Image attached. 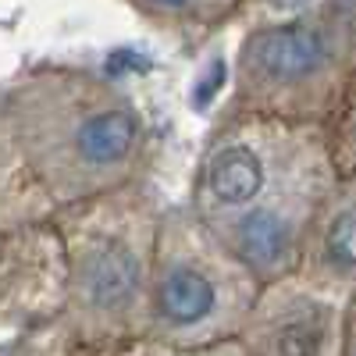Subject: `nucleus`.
I'll return each instance as SVG.
<instances>
[{"label":"nucleus","instance_id":"obj_1","mask_svg":"<svg viewBox=\"0 0 356 356\" xmlns=\"http://www.w3.org/2000/svg\"><path fill=\"white\" fill-rule=\"evenodd\" d=\"M146 164L150 122L107 75L40 65L0 89V232L132 186Z\"/></svg>","mask_w":356,"mask_h":356},{"label":"nucleus","instance_id":"obj_2","mask_svg":"<svg viewBox=\"0 0 356 356\" xmlns=\"http://www.w3.org/2000/svg\"><path fill=\"white\" fill-rule=\"evenodd\" d=\"M335 178L328 129L218 111L186 207L260 282H275L296 275Z\"/></svg>","mask_w":356,"mask_h":356},{"label":"nucleus","instance_id":"obj_3","mask_svg":"<svg viewBox=\"0 0 356 356\" xmlns=\"http://www.w3.org/2000/svg\"><path fill=\"white\" fill-rule=\"evenodd\" d=\"M164 203L146 178L57 214L65 300L47 328L18 339L11 356H100L146 342V307Z\"/></svg>","mask_w":356,"mask_h":356},{"label":"nucleus","instance_id":"obj_4","mask_svg":"<svg viewBox=\"0 0 356 356\" xmlns=\"http://www.w3.org/2000/svg\"><path fill=\"white\" fill-rule=\"evenodd\" d=\"M356 86V0H321L289 22L246 29L221 111L328 129Z\"/></svg>","mask_w":356,"mask_h":356},{"label":"nucleus","instance_id":"obj_5","mask_svg":"<svg viewBox=\"0 0 356 356\" xmlns=\"http://www.w3.org/2000/svg\"><path fill=\"white\" fill-rule=\"evenodd\" d=\"M264 282L207 232L189 207H164L150 275L146 342L211 349L235 342Z\"/></svg>","mask_w":356,"mask_h":356},{"label":"nucleus","instance_id":"obj_6","mask_svg":"<svg viewBox=\"0 0 356 356\" xmlns=\"http://www.w3.org/2000/svg\"><path fill=\"white\" fill-rule=\"evenodd\" d=\"M342 307L303 275L264 282L239 346L246 356H342Z\"/></svg>","mask_w":356,"mask_h":356},{"label":"nucleus","instance_id":"obj_7","mask_svg":"<svg viewBox=\"0 0 356 356\" xmlns=\"http://www.w3.org/2000/svg\"><path fill=\"white\" fill-rule=\"evenodd\" d=\"M65 246L54 221L0 232V324L29 335L61 314Z\"/></svg>","mask_w":356,"mask_h":356},{"label":"nucleus","instance_id":"obj_8","mask_svg":"<svg viewBox=\"0 0 356 356\" xmlns=\"http://www.w3.org/2000/svg\"><path fill=\"white\" fill-rule=\"evenodd\" d=\"M296 275L339 300L356 292V171L335 178L310 225Z\"/></svg>","mask_w":356,"mask_h":356},{"label":"nucleus","instance_id":"obj_9","mask_svg":"<svg viewBox=\"0 0 356 356\" xmlns=\"http://www.w3.org/2000/svg\"><path fill=\"white\" fill-rule=\"evenodd\" d=\"M122 4L161 33L182 43H200L235 22L243 0H122Z\"/></svg>","mask_w":356,"mask_h":356},{"label":"nucleus","instance_id":"obj_10","mask_svg":"<svg viewBox=\"0 0 356 356\" xmlns=\"http://www.w3.org/2000/svg\"><path fill=\"white\" fill-rule=\"evenodd\" d=\"M328 146H332V161L339 175L356 171V86L346 97L342 111L335 114V122L328 125Z\"/></svg>","mask_w":356,"mask_h":356},{"label":"nucleus","instance_id":"obj_11","mask_svg":"<svg viewBox=\"0 0 356 356\" xmlns=\"http://www.w3.org/2000/svg\"><path fill=\"white\" fill-rule=\"evenodd\" d=\"M317 4L321 0H243L239 11H235V22H243V29L275 25V22H289L296 15H303Z\"/></svg>","mask_w":356,"mask_h":356},{"label":"nucleus","instance_id":"obj_12","mask_svg":"<svg viewBox=\"0 0 356 356\" xmlns=\"http://www.w3.org/2000/svg\"><path fill=\"white\" fill-rule=\"evenodd\" d=\"M100 356H246L239 339L235 342H221V346H211V349H168V346H157V342H136V346H125V349H111V353H100Z\"/></svg>","mask_w":356,"mask_h":356},{"label":"nucleus","instance_id":"obj_13","mask_svg":"<svg viewBox=\"0 0 356 356\" xmlns=\"http://www.w3.org/2000/svg\"><path fill=\"white\" fill-rule=\"evenodd\" d=\"M342 356H356V292L342 307Z\"/></svg>","mask_w":356,"mask_h":356}]
</instances>
